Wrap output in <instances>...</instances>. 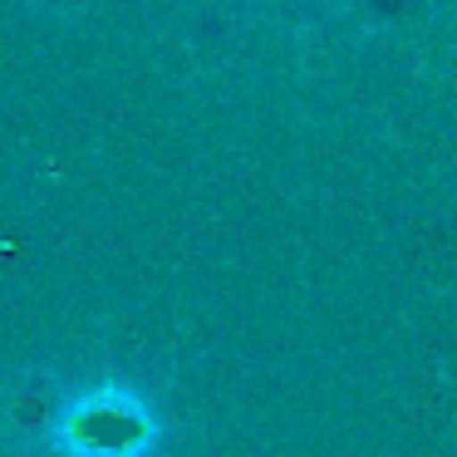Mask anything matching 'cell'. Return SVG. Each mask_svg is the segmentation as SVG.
<instances>
[{
    "mask_svg": "<svg viewBox=\"0 0 457 457\" xmlns=\"http://www.w3.org/2000/svg\"><path fill=\"white\" fill-rule=\"evenodd\" d=\"M158 423L119 384L94 388L84 403L60 413V447L70 457H148Z\"/></svg>",
    "mask_w": 457,
    "mask_h": 457,
    "instance_id": "6da1fadb",
    "label": "cell"
}]
</instances>
